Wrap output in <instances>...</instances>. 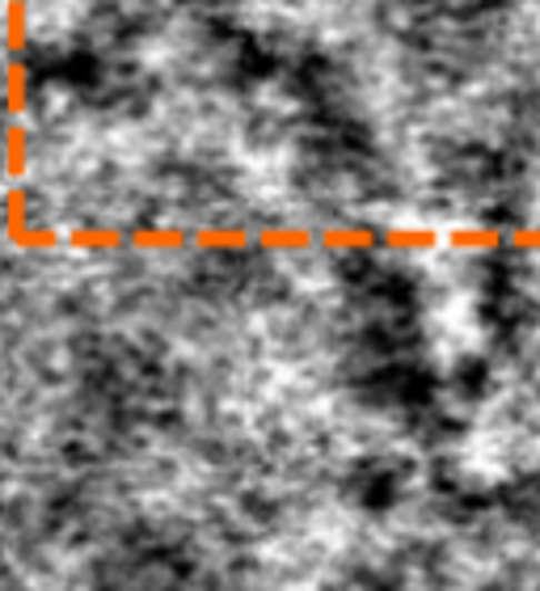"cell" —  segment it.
<instances>
[{
  "mask_svg": "<svg viewBox=\"0 0 540 591\" xmlns=\"http://www.w3.org/2000/svg\"><path fill=\"white\" fill-rule=\"evenodd\" d=\"M253 246L267 253H309L317 246V232L300 229V224H270V229L253 232Z\"/></svg>",
  "mask_w": 540,
  "mask_h": 591,
  "instance_id": "obj_3",
  "label": "cell"
},
{
  "mask_svg": "<svg viewBox=\"0 0 540 591\" xmlns=\"http://www.w3.org/2000/svg\"><path fill=\"white\" fill-rule=\"evenodd\" d=\"M439 241L443 237L431 224H389V229H380V246L393 253H436Z\"/></svg>",
  "mask_w": 540,
  "mask_h": 591,
  "instance_id": "obj_2",
  "label": "cell"
},
{
  "mask_svg": "<svg viewBox=\"0 0 540 591\" xmlns=\"http://www.w3.org/2000/svg\"><path fill=\"white\" fill-rule=\"evenodd\" d=\"M317 246L330 253H368L380 246V229L372 224H330L317 232Z\"/></svg>",
  "mask_w": 540,
  "mask_h": 591,
  "instance_id": "obj_1",
  "label": "cell"
},
{
  "mask_svg": "<svg viewBox=\"0 0 540 591\" xmlns=\"http://www.w3.org/2000/svg\"><path fill=\"white\" fill-rule=\"evenodd\" d=\"M127 246L140 253H178L190 246V232L187 229H169V224H144L127 237Z\"/></svg>",
  "mask_w": 540,
  "mask_h": 591,
  "instance_id": "obj_6",
  "label": "cell"
},
{
  "mask_svg": "<svg viewBox=\"0 0 540 591\" xmlns=\"http://www.w3.org/2000/svg\"><path fill=\"white\" fill-rule=\"evenodd\" d=\"M190 246L203 253H241L253 246V232L241 224H211V229L190 232Z\"/></svg>",
  "mask_w": 540,
  "mask_h": 591,
  "instance_id": "obj_4",
  "label": "cell"
},
{
  "mask_svg": "<svg viewBox=\"0 0 540 591\" xmlns=\"http://www.w3.org/2000/svg\"><path fill=\"white\" fill-rule=\"evenodd\" d=\"M511 250H520V253H540V224H528V229H516L511 237Z\"/></svg>",
  "mask_w": 540,
  "mask_h": 591,
  "instance_id": "obj_7",
  "label": "cell"
},
{
  "mask_svg": "<svg viewBox=\"0 0 540 591\" xmlns=\"http://www.w3.org/2000/svg\"><path fill=\"white\" fill-rule=\"evenodd\" d=\"M502 229L494 224H452V229L443 232V246H452L460 253H494L502 250Z\"/></svg>",
  "mask_w": 540,
  "mask_h": 591,
  "instance_id": "obj_5",
  "label": "cell"
}]
</instances>
